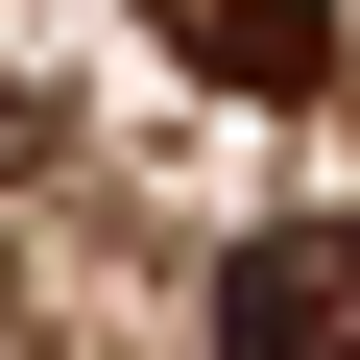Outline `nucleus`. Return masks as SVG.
Returning <instances> with one entry per match:
<instances>
[{
	"label": "nucleus",
	"mask_w": 360,
	"mask_h": 360,
	"mask_svg": "<svg viewBox=\"0 0 360 360\" xmlns=\"http://www.w3.org/2000/svg\"><path fill=\"white\" fill-rule=\"evenodd\" d=\"M217 360H360V240H240Z\"/></svg>",
	"instance_id": "obj_1"
},
{
	"label": "nucleus",
	"mask_w": 360,
	"mask_h": 360,
	"mask_svg": "<svg viewBox=\"0 0 360 360\" xmlns=\"http://www.w3.org/2000/svg\"><path fill=\"white\" fill-rule=\"evenodd\" d=\"M217 96H336V0H144Z\"/></svg>",
	"instance_id": "obj_2"
},
{
	"label": "nucleus",
	"mask_w": 360,
	"mask_h": 360,
	"mask_svg": "<svg viewBox=\"0 0 360 360\" xmlns=\"http://www.w3.org/2000/svg\"><path fill=\"white\" fill-rule=\"evenodd\" d=\"M0 168H49V96H25V72H0Z\"/></svg>",
	"instance_id": "obj_3"
}]
</instances>
